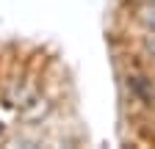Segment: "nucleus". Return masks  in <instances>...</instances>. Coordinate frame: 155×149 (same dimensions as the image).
Returning <instances> with one entry per match:
<instances>
[{
  "mask_svg": "<svg viewBox=\"0 0 155 149\" xmlns=\"http://www.w3.org/2000/svg\"><path fill=\"white\" fill-rule=\"evenodd\" d=\"M127 88L139 102H144V105L155 102V86L147 74H127Z\"/></svg>",
  "mask_w": 155,
  "mask_h": 149,
  "instance_id": "f257e3e1",
  "label": "nucleus"
}]
</instances>
